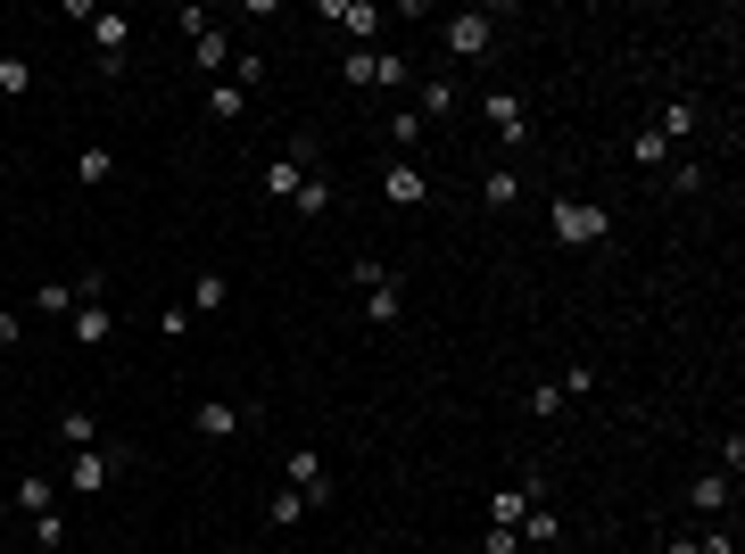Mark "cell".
Listing matches in <instances>:
<instances>
[{
  "mask_svg": "<svg viewBox=\"0 0 745 554\" xmlns=\"http://www.w3.org/2000/svg\"><path fill=\"white\" fill-rule=\"evenodd\" d=\"M547 232H555L563 249H605V232H614V216L596 199H555L547 207Z\"/></svg>",
  "mask_w": 745,
  "mask_h": 554,
  "instance_id": "obj_1",
  "label": "cell"
},
{
  "mask_svg": "<svg viewBox=\"0 0 745 554\" xmlns=\"http://www.w3.org/2000/svg\"><path fill=\"white\" fill-rule=\"evenodd\" d=\"M183 34H191V58H199V74H232V34H224L216 18H207V9H183Z\"/></svg>",
  "mask_w": 745,
  "mask_h": 554,
  "instance_id": "obj_2",
  "label": "cell"
},
{
  "mask_svg": "<svg viewBox=\"0 0 745 554\" xmlns=\"http://www.w3.org/2000/svg\"><path fill=\"white\" fill-rule=\"evenodd\" d=\"M116 472H125V447H74V463H67V488H74V497H92V488H108Z\"/></svg>",
  "mask_w": 745,
  "mask_h": 554,
  "instance_id": "obj_3",
  "label": "cell"
},
{
  "mask_svg": "<svg viewBox=\"0 0 745 554\" xmlns=\"http://www.w3.org/2000/svg\"><path fill=\"white\" fill-rule=\"evenodd\" d=\"M307 174H316V141H290L282 158H265V199H298Z\"/></svg>",
  "mask_w": 745,
  "mask_h": 554,
  "instance_id": "obj_4",
  "label": "cell"
},
{
  "mask_svg": "<svg viewBox=\"0 0 745 554\" xmlns=\"http://www.w3.org/2000/svg\"><path fill=\"white\" fill-rule=\"evenodd\" d=\"M439 42H447L456 58H481L489 42H497V18H489V9H456V18L439 25Z\"/></svg>",
  "mask_w": 745,
  "mask_h": 554,
  "instance_id": "obj_5",
  "label": "cell"
},
{
  "mask_svg": "<svg viewBox=\"0 0 745 554\" xmlns=\"http://www.w3.org/2000/svg\"><path fill=\"white\" fill-rule=\"evenodd\" d=\"M282 472H290V488L307 505H332V463L316 455V447H290V463H282Z\"/></svg>",
  "mask_w": 745,
  "mask_h": 554,
  "instance_id": "obj_6",
  "label": "cell"
},
{
  "mask_svg": "<svg viewBox=\"0 0 745 554\" xmlns=\"http://www.w3.org/2000/svg\"><path fill=\"white\" fill-rule=\"evenodd\" d=\"M381 199H390V207H423L431 199V174L414 166V158H390V166H381Z\"/></svg>",
  "mask_w": 745,
  "mask_h": 554,
  "instance_id": "obj_7",
  "label": "cell"
},
{
  "mask_svg": "<svg viewBox=\"0 0 745 554\" xmlns=\"http://www.w3.org/2000/svg\"><path fill=\"white\" fill-rule=\"evenodd\" d=\"M125 42H133V18L100 9V18H92V50H100V74H125Z\"/></svg>",
  "mask_w": 745,
  "mask_h": 554,
  "instance_id": "obj_8",
  "label": "cell"
},
{
  "mask_svg": "<svg viewBox=\"0 0 745 554\" xmlns=\"http://www.w3.org/2000/svg\"><path fill=\"white\" fill-rule=\"evenodd\" d=\"M481 108H489V125L505 132V149L530 141V108H522V92H481Z\"/></svg>",
  "mask_w": 745,
  "mask_h": 554,
  "instance_id": "obj_9",
  "label": "cell"
},
{
  "mask_svg": "<svg viewBox=\"0 0 745 554\" xmlns=\"http://www.w3.org/2000/svg\"><path fill=\"white\" fill-rule=\"evenodd\" d=\"M688 505H696L704 521H721L729 505H737V481H729V472H696V481H688Z\"/></svg>",
  "mask_w": 745,
  "mask_h": 554,
  "instance_id": "obj_10",
  "label": "cell"
},
{
  "mask_svg": "<svg viewBox=\"0 0 745 554\" xmlns=\"http://www.w3.org/2000/svg\"><path fill=\"white\" fill-rule=\"evenodd\" d=\"M323 25H340V34L373 42V34H381V9H373V0H323Z\"/></svg>",
  "mask_w": 745,
  "mask_h": 554,
  "instance_id": "obj_11",
  "label": "cell"
},
{
  "mask_svg": "<svg viewBox=\"0 0 745 554\" xmlns=\"http://www.w3.org/2000/svg\"><path fill=\"white\" fill-rule=\"evenodd\" d=\"M398 307H406V298H398V274H381V281L365 290V323H373V332H390V323H398Z\"/></svg>",
  "mask_w": 745,
  "mask_h": 554,
  "instance_id": "obj_12",
  "label": "cell"
},
{
  "mask_svg": "<svg viewBox=\"0 0 745 554\" xmlns=\"http://www.w3.org/2000/svg\"><path fill=\"white\" fill-rule=\"evenodd\" d=\"M9 497H18V513H25V521H34V513H58V481H42V472H25Z\"/></svg>",
  "mask_w": 745,
  "mask_h": 554,
  "instance_id": "obj_13",
  "label": "cell"
},
{
  "mask_svg": "<svg viewBox=\"0 0 745 554\" xmlns=\"http://www.w3.org/2000/svg\"><path fill=\"white\" fill-rule=\"evenodd\" d=\"M514 538H522V546H555V538H563V513H555V505H530Z\"/></svg>",
  "mask_w": 745,
  "mask_h": 554,
  "instance_id": "obj_14",
  "label": "cell"
},
{
  "mask_svg": "<svg viewBox=\"0 0 745 554\" xmlns=\"http://www.w3.org/2000/svg\"><path fill=\"white\" fill-rule=\"evenodd\" d=\"M447 108H456V83H447V74H423V83H414V116L431 125V116H447Z\"/></svg>",
  "mask_w": 745,
  "mask_h": 554,
  "instance_id": "obj_15",
  "label": "cell"
},
{
  "mask_svg": "<svg viewBox=\"0 0 745 554\" xmlns=\"http://www.w3.org/2000/svg\"><path fill=\"white\" fill-rule=\"evenodd\" d=\"M191 423H199V439H232V430H241V406H224V397H199V414H191Z\"/></svg>",
  "mask_w": 745,
  "mask_h": 554,
  "instance_id": "obj_16",
  "label": "cell"
},
{
  "mask_svg": "<svg viewBox=\"0 0 745 554\" xmlns=\"http://www.w3.org/2000/svg\"><path fill=\"white\" fill-rule=\"evenodd\" d=\"M34 92V58L25 50H0V100H25Z\"/></svg>",
  "mask_w": 745,
  "mask_h": 554,
  "instance_id": "obj_17",
  "label": "cell"
},
{
  "mask_svg": "<svg viewBox=\"0 0 745 554\" xmlns=\"http://www.w3.org/2000/svg\"><path fill=\"white\" fill-rule=\"evenodd\" d=\"M514 199H522V174H514V166H489V174H481V207H497V216H505Z\"/></svg>",
  "mask_w": 745,
  "mask_h": 554,
  "instance_id": "obj_18",
  "label": "cell"
},
{
  "mask_svg": "<svg viewBox=\"0 0 745 554\" xmlns=\"http://www.w3.org/2000/svg\"><path fill=\"white\" fill-rule=\"evenodd\" d=\"M207 116H216V125H241V116H249V92H241V83H207Z\"/></svg>",
  "mask_w": 745,
  "mask_h": 554,
  "instance_id": "obj_19",
  "label": "cell"
},
{
  "mask_svg": "<svg viewBox=\"0 0 745 554\" xmlns=\"http://www.w3.org/2000/svg\"><path fill=\"white\" fill-rule=\"evenodd\" d=\"M373 83H381V92H414V67L398 50H373Z\"/></svg>",
  "mask_w": 745,
  "mask_h": 554,
  "instance_id": "obj_20",
  "label": "cell"
},
{
  "mask_svg": "<svg viewBox=\"0 0 745 554\" xmlns=\"http://www.w3.org/2000/svg\"><path fill=\"white\" fill-rule=\"evenodd\" d=\"M654 132H663V141H688V132H696V100H663Z\"/></svg>",
  "mask_w": 745,
  "mask_h": 554,
  "instance_id": "obj_21",
  "label": "cell"
},
{
  "mask_svg": "<svg viewBox=\"0 0 745 554\" xmlns=\"http://www.w3.org/2000/svg\"><path fill=\"white\" fill-rule=\"evenodd\" d=\"M108 174H116V149H83V158H74V183L83 191H100Z\"/></svg>",
  "mask_w": 745,
  "mask_h": 554,
  "instance_id": "obj_22",
  "label": "cell"
},
{
  "mask_svg": "<svg viewBox=\"0 0 745 554\" xmlns=\"http://www.w3.org/2000/svg\"><path fill=\"white\" fill-rule=\"evenodd\" d=\"M58 439H67V447H100V423L83 406H67V414H58Z\"/></svg>",
  "mask_w": 745,
  "mask_h": 554,
  "instance_id": "obj_23",
  "label": "cell"
},
{
  "mask_svg": "<svg viewBox=\"0 0 745 554\" xmlns=\"http://www.w3.org/2000/svg\"><path fill=\"white\" fill-rule=\"evenodd\" d=\"M224 298H232V281H224V274H199V281H191V307H199V314H216Z\"/></svg>",
  "mask_w": 745,
  "mask_h": 554,
  "instance_id": "obj_24",
  "label": "cell"
},
{
  "mask_svg": "<svg viewBox=\"0 0 745 554\" xmlns=\"http://www.w3.org/2000/svg\"><path fill=\"white\" fill-rule=\"evenodd\" d=\"M25 307H34V314H74V290H67V281H42Z\"/></svg>",
  "mask_w": 745,
  "mask_h": 554,
  "instance_id": "obj_25",
  "label": "cell"
},
{
  "mask_svg": "<svg viewBox=\"0 0 745 554\" xmlns=\"http://www.w3.org/2000/svg\"><path fill=\"white\" fill-rule=\"evenodd\" d=\"M290 207H298V216H323V207H332V183H316V174H307V183H298V199H290Z\"/></svg>",
  "mask_w": 745,
  "mask_h": 554,
  "instance_id": "obj_26",
  "label": "cell"
},
{
  "mask_svg": "<svg viewBox=\"0 0 745 554\" xmlns=\"http://www.w3.org/2000/svg\"><path fill=\"white\" fill-rule=\"evenodd\" d=\"M630 158H638V166H663V158H671V141H663V132L646 125V132H638V141H630Z\"/></svg>",
  "mask_w": 745,
  "mask_h": 554,
  "instance_id": "obj_27",
  "label": "cell"
},
{
  "mask_svg": "<svg viewBox=\"0 0 745 554\" xmlns=\"http://www.w3.org/2000/svg\"><path fill=\"white\" fill-rule=\"evenodd\" d=\"M298 513H307V497H298V488H282V497H274V505H265V521H274V530H290V521H298Z\"/></svg>",
  "mask_w": 745,
  "mask_h": 554,
  "instance_id": "obj_28",
  "label": "cell"
},
{
  "mask_svg": "<svg viewBox=\"0 0 745 554\" xmlns=\"http://www.w3.org/2000/svg\"><path fill=\"white\" fill-rule=\"evenodd\" d=\"M34 546H50V554L67 546V513H34Z\"/></svg>",
  "mask_w": 745,
  "mask_h": 554,
  "instance_id": "obj_29",
  "label": "cell"
},
{
  "mask_svg": "<svg viewBox=\"0 0 745 554\" xmlns=\"http://www.w3.org/2000/svg\"><path fill=\"white\" fill-rule=\"evenodd\" d=\"M390 141H398V149H414V141H423V116L398 108V116H390Z\"/></svg>",
  "mask_w": 745,
  "mask_h": 554,
  "instance_id": "obj_30",
  "label": "cell"
},
{
  "mask_svg": "<svg viewBox=\"0 0 745 554\" xmlns=\"http://www.w3.org/2000/svg\"><path fill=\"white\" fill-rule=\"evenodd\" d=\"M224 83H241V92H249V83H265V58H257V50L232 58V74H224Z\"/></svg>",
  "mask_w": 745,
  "mask_h": 554,
  "instance_id": "obj_31",
  "label": "cell"
},
{
  "mask_svg": "<svg viewBox=\"0 0 745 554\" xmlns=\"http://www.w3.org/2000/svg\"><path fill=\"white\" fill-rule=\"evenodd\" d=\"M18 339H25V314H18V307H0V348H18Z\"/></svg>",
  "mask_w": 745,
  "mask_h": 554,
  "instance_id": "obj_32",
  "label": "cell"
},
{
  "mask_svg": "<svg viewBox=\"0 0 745 554\" xmlns=\"http://www.w3.org/2000/svg\"><path fill=\"white\" fill-rule=\"evenodd\" d=\"M663 554H696V538H663Z\"/></svg>",
  "mask_w": 745,
  "mask_h": 554,
  "instance_id": "obj_33",
  "label": "cell"
},
{
  "mask_svg": "<svg viewBox=\"0 0 745 554\" xmlns=\"http://www.w3.org/2000/svg\"><path fill=\"white\" fill-rule=\"evenodd\" d=\"M0 389H9V356H0Z\"/></svg>",
  "mask_w": 745,
  "mask_h": 554,
  "instance_id": "obj_34",
  "label": "cell"
}]
</instances>
